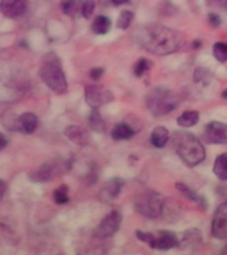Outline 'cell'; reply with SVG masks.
Masks as SVG:
<instances>
[{
  "mask_svg": "<svg viewBox=\"0 0 227 255\" xmlns=\"http://www.w3.org/2000/svg\"><path fill=\"white\" fill-rule=\"evenodd\" d=\"M175 9H177V8L171 4L170 0H162L161 4H159V12H161L162 15H174Z\"/></svg>",
  "mask_w": 227,
  "mask_h": 255,
  "instance_id": "cell-31",
  "label": "cell"
},
{
  "mask_svg": "<svg viewBox=\"0 0 227 255\" xmlns=\"http://www.w3.org/2000/svg\"><path fill=\"white\" fill-rule=\"evenodd\" d=\"M5 183L0 179V201H1V198H3V195H4V191H5Z\"/></svg>",
  "mask_w": 227,
  "mask_h": 255,
  "instance_id": "cell-36",
  "label": "cell"
},
{
  "mask_svg": "<svg viewBox=\"0 0 227 255\" xmlns=\"http://www.w3.org/2000/svg\"><path fill=\"white\" fill-rule=\"evenodd\" d=\"M133 17H134V15L131 11H122L119 13L118 20H117V27L121 28V29H126L130 25Z\"/></svg>",
  "mask_w": 227,
  "mask_h": 255,
  "instance_id": "cell-28",
  "label": "cell"
},
{
  "mask_svg": "<svg viewBox=\"0 0 227 255\" xmlns=\"http://www.w3.org/2000/svg\"><path fill=\"white\" fill-rule=\"evenodd\" d=\"M65 134L72 142L77 143V145H85L88 142V139H89L87 130L81 127H76V125L68 127L67 130H65Z\"/></svg>",
  "mask_w": 227,
  "mask_h": 255,
  "instance_id": "cell-15",
  "label": "cell"
},
{
  "mask_svg": "<svg viewBox=\"0 0 227 255\" xmlns=\"http://www.w3.org/2000/svg\"><path fill=\"white\" fill-rule=\"evenodd\" d=\"M211 233L215 238H227V202L221 203L218 209L215 210L211 223Z\"/></svg>",
  "mask_w": 227,
  "mask_h": 255,
  "instance_id": "cell-10",
  "label": "cell"
},
{
  "mask_svg": "<svg viewBox=\"0 0 227 255\" xmlns=\"http://www.w3.org/2000/svg\"><path fill=\"white\" fill-rule=\"evenodd\" d=\"M135 237H137L138 241L147 243V245H150L151 241L154 239V234H153V233H145V231H139V230L135 231Z\"/></svg>",
  "mask_w": 227,
  "mask_h": 255,
  "instance_id": "cell-32",
  "label": "cell"
},
{
  "mask_svg": "<svg viewBox=\"0 0 227 255\" xmlns=\"http://www.w3.org/2000/svg\"><path fill=\"white\" fill-rule=\"evenodd\" d=\"M28 8V0H1L0 11L9 19H16L25 13Z\"/></svg>",
  "mask_w": 227,
  "mask_h": 255,
  "instance_id": "cell-11",
  "label": "cell"
},
{
  "mask_svg": "<svg viewBox=\"0 0 227 255\" xmlns=\"http://www.w3.org/2000/svg\"><path fill=\"white\" fill-rule=\"evenodd\" d=\"M19 127L20 130L25 133V134H31L36 130L37 128V117L35 113L31 112H25L19 117Z\"/></svg>",
  "mask_w": 227,
  "mask_h": 255,
  "instance_id": "cell-14",
  "label": "cell"
},
{
  "mask_svg": "<svg viewBox=\"0 0 227 255\" xmlns=\"http://www.w3.org/2000/svg\"><path fill=\"white\" fill-rule=\"evenodd\" d=\"M137 41L143 49L158 56L174 53L182 47L181 32L170 29L161 24H149L135 32Z\"/></svg>",
  "mask_w": 227,
  "mask_h": 255,
  "instance_id": "cell-1",
  "label": "cell"
},
{
  "mask_svg": "<svg viewBox=\"0 0 227 255\" xmlns=\"http://www.w3.org/2000/svg\"><path fill=\"white\" fill-rule=\"evenodd\" d=\"M167 141H169V130L165 127H157L151 131L150 142L153 146L161 149L166 145Z\"/></svg>",
  "mask_w": 227,
  "mask_h": 255,
  "instance_id": "cell-16",
  "label": "cell"
},
{
  "mask_svg": "<svg viewBox=\"0 0 227 255\" xmlns=\"http://www.w3.org/2000/svg\"><path fill=\"white\" fill-rule=\"evenodd\" d=\"M89 125L95 131H100L103 133L105 130V123H104L103 117L100 115L97 109H93L89 115Z\"/></svg>",
  "mask_w": 227,
  "mask_h": 255,
  "instance_id": "cell-24",
  "label": "cell"
},
{
  "mask_svg": "<svg viewBox=\"0 0 227 255\" xmlns=\"http://www.w3.org/2000/svg\"><path fill=\"white\" fill-rule=\"evenodd\" d=\"M104 68H93L91 72H89V75H91V77L93 80H100L101 77H103L104 75Z\"/></svg>",
  "mask_w": 227,
  "mask_h": 255,
  "instance_id": "cell-34",
  "label": "cell"
},
{
  "mask_svg": "<svg viewBox=\"0 0 227 255\" xmlns=\"http://www.w3.org/2000/svg\"><path fill=\"white\" fill-rule=\"evenodd\" d=\"M173 143L177 154L187 166H197L206 157V151L201 141L190 131H175Z\"/></svg>",
  "mask_w": 227,
  "mask_h": 255,
  "instance_id": "cell-2",
  "label": "cell"
},
{
  "mask_svg": "<svg viewBox=\"0 0 227 255\" xmlns=\"http://www.w3.org/2000/svg\"><path fill=\"white\" fill-rule=\"evenodd\" d=\"M222 97H223V99H226V100H227V89H226V91H223Z\"/></svg>",
  "mask_w": 227,
  "mask_h": 255,
  "instance_id": "cell-39",
  "label": "cell"
},
{
  "mask_svg": "<svg viewBox=\"0 0 227 255\" xmlns=\"http://www.w3.org/2000/svg\"><path fill=\"white\" fill-rule=\"evenodd\" d=\"M112 3L114 4V5H121V4L129 3V0H112Z\"/></svg>",
  "mask_w": 227,
  "mask_h": 255,
  "instance_id": "cell-37",
  "label": "cell"
},
{
  "mask_svg": "<svg viewBox=\"0 0 227 255\" xmlns=\"http://www.w3.org/2000/svg\"><path fill=\"white\" fill-rule=\"evenodd\" d=\"M39 75L47 87L57 95H64L68 91V81L61 67V60L53 52L44 56Z\"/></svg>",
  "mask_w": 227,
  "mask_h": 255,
  "instance_id": "cell-3",
  "label": "cell"
},
{
  "mask_svg": "<svg viewBox=\"0 0 227 255\" xmlns=\"http://www.w3.org/2000/svg\"><path fill=\"white\" fill-rule=\"evenodd\" d=\"M199 121V113L195 111H187L178 117V125L182 128H190Z\"/></svg>",
  "mask_w": 227,
  "mask_h": 255,
  "instance_id": "cell-22",
  "label": "cell"
},
{
  "mask_svg": "<svg viewBox=\"0 0 227 255\" xmlns=\"http://www.w3.org/2000/svg\"><path fill=\"white\" fill-rule=\"evenodd\" d=\"M213 170L219 179L227 181V153H222L217 157Z\"/></svg>",
  "mask_w": 227,
  "mask_h": 255,
  "instance_id": "cell-18",
  "label": "cell"
},
{
  "mask_svg": "<svg viewBox=\"0 0 227 255\" xmlns=\"http://www.w3.org/2000/svg\"><path fill=\"white\" fill-rule=\"evenodd\" d=\"M165 207V198L155 191H145L135 199V210L149 219L161 217Z\"/></svg>",
  "mask_w": 227,
  "mask_h": 255,
  "instance_id": "cell-5",
  "label": "cell"
},
{
  "mask_svg": "<svg viewBox=\"0 0 227 255\" xmlns=\"http://www.w3.org/2000/svg\"><path fill=\"white\" fill-rule=\"evenodd\" d=\"M202 243V233L198 229H189L183 233L182 238L178 239V247L181 250L194 249Z\"/></svg>",
  "mask_w": 227,
  "mask_h": 255,
  "instance_id": "cell-13",
  "label": "cell"
},
{
  "mask_svg": "<svg viewBox=\"0 0 227 255\" xmlns=\"http://www.w3.org/2000/svg\"><path fill=\"white\" fill-rule=\"evenodd\" d=\"M149 246L157 250H170L173 247L178 246V238L171 231H159V235H154V239Z\"/></svg>",
  "mask_w": 227,
  "mask_h": 255,
  "instance_id": "cell-12",
  "label": "cell"
},
{
  "mask_svg": "<svg viewBox=\"0 0 227 255\" xmlns=\"http://www.w3.org/2000/svg\"><path fill=\"white\" fill-rule=\"evenodd\" d=\"M122 186H123V179L113 178V179H111V181H109V182H108L105 186H104L103 193L104 194L108 195V198L113 199L119 194V191H121Z\"/></svg>",
  "mask_w": 227,
  "mask_h": 255,
  "instance_id": "cell-21",
  "label": "cell"
},
{
  "mask_svg": "<svg viewBox=\"0 0 227 255\" xmlns=\"http://www.w3.org/2000/svg\"><path fill=\"white\" fill-rule=\"evenodd\" d=\"M112 27V23H111V19L107 17V16H103L100 15L97 16L92 24V31L95 32L96 35H105L109 32Z\"/></svg>",
  "mask_w": 227,
  "mask_h": 255,
  "instance_id": "cell-19",
  "label": "cell"
},
{
  "mask_svg": "<svg viewBox=\"0 0 227 255\" xmlns=\"http://www.w3.org/2000/svg\"><path fill=\"white\" fill-rule=\"evenodd\" d=\"M7 143H8V141H7V138H5V135L0 133V150L7 146Z\"/></svg>",
  "mask_w": 227,
  "mask_h": 255,
  "instance_id": "cell-35",
  "label": "cell"
},
{
  "mask_svg": "<svg viewBox=\"0 0 227 255\" xmlns=\"http://www.w3.org/2000/svg\"><path fill=\"white\" fill-rule=\"evenodd\" d=\"M214 52V57L221 63H226L227 61V44L225 43H215L213 47Z\"/></svg>",
  "mask_w": 227,
  "mask_h": 255,
  "instance_id": "cell-27",
  "label": "cell"
},
{
  "mask_svg": "<svg viewBox=\"0 0 227 255\" xmlns=\"http://www.w3.org/2000/svg\"><path fill=\"white\" fill-rule=\"evenodd\" d=\"M150 68H151L150 60L142 57V59H139L138 61L134 64V75L137 76V77H142V76L145 75Z\"/></svg>",
  "mask_w": 227,
  "mask_h": 255,
  "instance_id": "cell-25",
  "label": "cell"
},
{
  "mask_svg": "<svg viewBox=\"0 0 227 255\" xmlns=\"http://www.w3.org/2000/svg\"><path fill=\"white\" fill-rule=\"evenodd\" d=\"M112 100H113V93L103 85L91 84L85 87V101L93 109L107 105Z\"/></svg>",
  "mask_w": 227,
  "mask_h": 255,
  "instance_id": "cell-7",
  "label": "cell"
},
{
  "mask_svg": "<svg viewBox=\"0 0 227 255\" xmlns=\"http://www.w3.org/2000/svg\"><path fill=\"white\" fill-rule=\"evenodd\" d=\"M178 105V97L166 88H154L146 97V107L154 117L169 115Z\"/></svg>",
  "mask_w": 227,
  "mask_h": 255,
  "instance_id": "cell-4",
  "label": "cell"
},
{
  "mask_svg": "<svg viewBox=\"0 0 227 255\" xmlns=\"http://www.w3.org/2000/svg\"><path fill=\"white\" fill-rule=\"evenodd\" d=\"M217 3L223 8H227V0H217Z\"/></svg>",
  "mask_w": 227,
  "mask_h": 255,
  "instance_id": "cell-38",
  "label": "cell"
},
{
  "mask_svg": "<svg viewBox=\"0 0 227 255\" xmlns=\"http://www.w3.org/2000/svg\"><path fill=\"white\" fill-rule=\"evenodd\" d=\"M71 169V161L68 159H53L51 162H47L37 167L29 174V178L33 182H49L51 179H55L64 174L65 171Z\"/></svg>",
  "mask_w": 227,
  "mask_h": 255,
  "instance_id": "cell-6",
  "label": "cell"
},
{
  "mask_svg": "<svg viewBox=\"0 0 227 255\" xmlns=\"http://www.w3.org/2000/svg\"><path fill=\"white\" fill-rule=\"evenodd\" d=\"M95 0H85L83 3V5H81V15H83L85 19H89V17L93 15V12H95Z\"/></svg>",
  "mask_w": 227,
  "mask_h": 255,
  "instance_id": "cell-30",
  "label": "cell"
},
{
  "mask_svg": "<svg viewBox=\"0 0 227 255\" xmlns=\"http://www.w3.org/2000/svg\"><path fill=\"white\" fill-rule=\"evenodd\" d=\"M203 138L207 143L226 145L227 143V124L221 121H211L205 127Z\"/></svg>",
  "mask_w": 227,
  "mask_h": 255,
  "instance_id": "cell-9",
  "label": "cell"
},
{
  "mask_svg": "<svg viewBox=\"0 0 227 255\" xmlns=\"http://www.w3.org/2000/svg\"><path fill=\"white\" fill-rule=\"evenodd\" d=\"M222 254H227V245H226V246H225V249H223V250H222Z\"/></svg>",
  "mask_w": 227,
  "mask_h": 255,
  "instance_id": "cell-40",
  "label": "cell"
},
{
  "mask_svg": "<svg viewBox=\"0 0 227 255\" xmlns=\"http://www.w3.org/2000/svg\"><path fill=\"white\" fill-rule=\"evenodd\" d=\"M133 134H134V130L131 129L130 125H127L125 123L117 124L113 128V130H112V137L117 139V141H119V139H129Z\"/></svg>",
  "mask_w": 227,
  "mask_h": 255,
  "instance_id": "cell-20",
  "label": "cell"
},
{
  "mask_svg": "<svg viewBox=\"0 0 227 255\" xmlns=\"http://www.w3.org/2000/svg\"><path fill=\"white\" fill-rule=\"evenodd\" d=\"M175 187H177V189L181 191V194H183L185 197H187L189 199H191V201H194L195 203H198L199 206L202 207V209H206V207H207L206 199L203 198L202 195H199L197 191L191 190L190 187L187 186V185L178 182L177 185H175Z\"/></svg>",
  "mask_w": 227,
  "mask_h": 255,
  "instance_id": "cell-17",
  "label": "cell"
},
{
  "mask_svg": "<svg viewBox=\"0 0 227 255\" xmlns=\"http://www.w3.org/2000/svg\"><path fill=\"white\" fill-rule=\"evenodd\" d=\"M211 73L205 68H197L194 72V81L195 83H203L205 85L210 83Z\"/></svg>",
  "mask_w": 227,
  "mask_h": 255,
  "instance_id": "cell-29",
  "label": "cell"
},
{
  "mask_svg": "<svg viewBox=\"0 0 227 255\" xmlns=\"http://www.w3.org/2000/svg\"><path fill=\"white\" fill-rule=\"evenodd\" d=\"M68 189L67 185H61L60 187H57L53 193V198H55V202L59 203V205H63V203H67L69 201V195H68Z\"/></svg>",
  "mask_w": 227,
  "mask_h": 255,
  "instance_id": "cell-26",
  "label": "cell"
},
{
  "mask_svg": "<svg viewBox=\"0 0 227 255\" xmlns=\"http://www.w3.org/2000/svg\"><path fill=\"white\" fill-rule=\"evenodd\" d=\"M122 222V215L117 210L111 211L105 218L101 221L99 227L95 230V235L97 238H109L118 231Z\"/></svg>",
  "mask_w": 227,
  "mask_h": 255,
  "instance_id": "cell-8",
  "label": "cell"
},
{
  "mask_svg": "<svg viewBox=\"0 0 227 255\" xmlns=\"http://www.w3.org/2000/svg\"><path fill=\"white\" fill-rule=\"evenodd\" d=\"M207 20H209V24H210L213 28L221 27V24H222L221 16L217 15V13H209V16H207Z\"/></svg>",
  "mask_w": 227,
  "mask_h": 255,
  "instance_id": "cell-33",
  "label": "cell"
},
{
  "mask_svg": "<svg viewBox=\"0 0 227 255\" xmlns=\"http://www.w3.org/2000/svg\"><path fill=\"white\" fill-rule=\"evenodd\" d=\"M81 5L83 3H80V0H63L61 1V9L65 15L68 16H76L77 12L81 11Z\"/></svg>",
  "mask_w": 227,
  "mask_h": 255,
  "instance_id": "cell-23",
  "label": "cell"
}]
</instances>
